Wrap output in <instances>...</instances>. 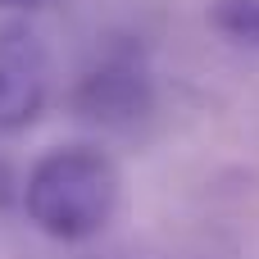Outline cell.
Listing matches in <instances>:
<instances>
[{"instance_id": "7a4b0ae2", "label": "cell", "mask_w": 259, "mask_h": 259, "mask_svg": "<svg viewBox=\"0 0 259 259\" xmlns=\"http://www.w3.org/2000/svg\"><path fill=\"white\" fill-rule=\"evenodd\" d=\"M50 100V50L23 18L0 23V137L27 132Z\"/></svg>"}, {"instance_id": "3957f363", "label": "cell", "mask_w": 259, "mask_h": 259, "mask_svg": "<svg viewBox=\"0 0 259 259\" xmlns=\"http://www.w3.org/2000/svg\"><path fill=\"white\" fill-rule=\"evenodd\" d=\"M209 18H214V27H219L223 36H232L237 46L259 50V0H219V5L209 9Z\"/></svg>"}, {"instance_id": "6da1fadb", "label": "cell", "mask_w": 259, "mask_h": 259, "mask_svg": "<svg viewBox=\"0 0 259 259\" xmlns=\"http://www.w3.org/2000/svg\"><path fill=\"white\" fill-rule=\"evenodd\" d=\"M118 200H123V173L96 146H55L32 164L23 182L27 223L41 237L68 246L100 237L114 223Z\"/></svg>"}]
</instances>
